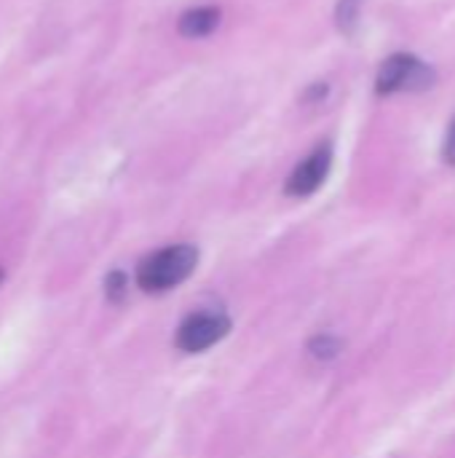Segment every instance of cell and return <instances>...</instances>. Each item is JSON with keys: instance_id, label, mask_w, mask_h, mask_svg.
Here are the masks:
<instances>
[{"instance_id": "9c48e42d", "label": "cell", "mask_w": 455, "mask_h": 458, "mask_svg": "<svg viewBox=\"0 0 455 458\" xmlns=\"http://www.w3.org/2000/svg\"><path fill=\"white\" fill-rule=\"evenodd\" d=\"M445 156H448V161H453V164H455V118H453V123H451V134H448V142H445Z\"/></svg>"}, {"instance_id": "7a4b0ae2", "label": "cell", "mask_w": 455, "mask_h": 458, "mask_svg": "<svg viewBox=\"0 0 455 458\" xmlns=\"http://www.w3.org/2000/svg\"><path fill=\"white\" fill-rule=\"evenodd\" d=\"M432 83H434V70L410 54L389 56L375 75L378 94H394V91H405V89L421 91V89H429Z\"/></svg>"}, {"instance_id": "3957f363", "label": "cell", "mask_w": 455, "mask_h": 458, "mask_svg": "<svg viewBox=\"0 0 455 458\" xmlns=\"http://www.w3.org/2000/svg\"><path fill=\"white\" fill-rule=\"evenodd\" d=\"M231 330V319L223 314H193L177 330V346L185 354H201L220 344Z\"/></svg>"}, {"instance_id": "5b68a950", "label": "cell", "mask_w": 455, "mask_h": 458, "mask_svg": "<svg viewBox=\"0 0 455 458\" xmlns=\"http://www.w3.org/2000/svg\"><path fill=\"white\" fill-rule=\"evenodd\" d=\"M220 24V8L215 5H201V8H190L180 16V32L185 38H204L209 35L215 27Z\"/></svg>"}, {"instance_id": "30bf717a", "label": "cell", "mask_w": 455, "mask_h": 458, "mask_svg": "<svg viewBox=\"0 0 455 458\" xmlns=\"http://www.w3.org/2000/svg\"><path fill=\"white\" fill-rule=\"evenodd\" d=\"M3 279H5V271H3V268H0V282H3Z\"/></svg>"}, {"instance_id": "277c9868", "label": "cell", "mask_w": 455, "mask_h": 458, "mask_svg": "<svg viewBox=\"0 0 455 458\" xmlns=\"http://www.w3.org/2000/svg\"><path fill=\"white\" fill-rule=\"evenodd\" d=\"M330 166H333V148L330 145H319L308 158H303L295 172L290 174L287 180V193L290 196H311L322 188V182L327 180L330 174Z\"/></svg>"}, {"instance_id": "ba28073f", "label": "cell", "mask_w": 455, "mask_h": 458, "mask_svg": "<svg viewBox=\"0 0 455 458\" xmlns=\"http://www.w3.org/2000/svg\"><path fill=\"white\" fill-rule=\"evenodd\" d=\"M123 295H126V274L113 271V274L107 276V298H110L113 303H121Z\"/></svg>"}, {"instance_id": "52a82bcc", "label": "cell", "mask_w": 455, "mask_h": 458, "mask_svg": "<svg viewBox=\"0 0 455 458\" xmlns=\"http://www.w3.org/2000/svg\"><path fill=\"white\" fill-rule=\"evenodd\" d=\"M338 349H341V344L330 335H319L316 341H311V354L319 360H333L338 354Z\"/></svg>"}, {"instance_id": "6da1fadb", "label": "cell", "mask_w": 455, "mask_h": 458, "mask_svg": "<svg viewBox=\"0 0 455 458\" xmlns=\"http://www.w3.org/2000/svg\"><path fill=\"white\" fill-rule=\"evenodd\" d=\"M198 263V250L193 244H172L150 258H145L137 268V284L145 293H166L182 284Z\"/></svg>"}, {"instance_id": "8992f818", "label": "cell", "mask_w": 455, "mask_h": 458, "mask_svg": "<svg viewBox=\"0 0 455 458\" xmlns=\"http://www.w3.org/2000/svg\"><path fill=\"white\" fill-rule=\"evenodd\" d=\"M359 3L362 0H341V5H338V24L343 27V32H351V27L357 21V13H359Z\"/></svg>"}]
</instances>
